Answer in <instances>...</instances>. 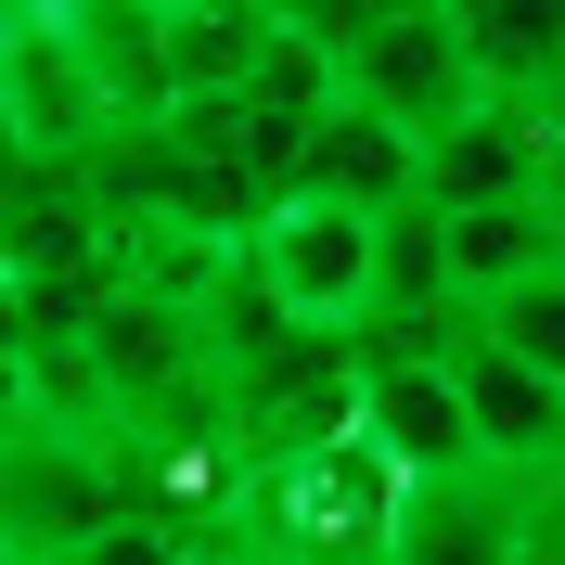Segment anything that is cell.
<instances>
[{"instance_id":"8fae6325","label":"cell","mask_w":565,"mask_h":565,"mask_svg":"<svg viewBox=\"0 0 565 565\" xmlns=\"http://www.w3.org/2000/svg\"><path fill=\"white\" fill-rule=\"evenodd\" d=\"M476 334H489L514 373H540V386L565 398V257H540L514 296H489V309H476Z\"/></svg>"},{"instance_id":"e0dca14e","label":"cell","mask_w":565,"mask_h":565,"mask_svg":"<svg viewBox=\"0 0 565 565\" xmlns=\"http://www.w3.org/2000/svg\"><path fill=\"white\" fill-rule=\"evenodd\" d=\"M553 489H565V437H553Z\"/></svg>"},{"instance_id":"277c9868","label":"cell","mask_w":565,"mask_h":565,"mask_svg":"<svg viewBox=\"0 0 565 565\" xmlns=\"http://www.w3.org/2000/svg\"><path fill=\"white\" fill-rule=\"evenodd\" d=\"M116 527V489H104V437H0V565H65L77 540Z\"/></svg>"},{"instance_id":"5bb4252c","label":"cell","mask_w":565,"mask_h":565,"mask_svg":"<svg viewBox=\"0 0 565 565\" xmlns=\"http://www.w3.org/2000/svg\"><path fill=\"white\" fill-rule=\"evenodd\" d=\"M193 565H296V553H282V540H257V527H232L218 553H193Z\"/></svg>"},{"instance_id":"5b68a950","label":"cell","mask_w":565,"mask_h":565,"mask_svg":"<svg viewBox=\"0 0 565 565\" xmlns=\"http://www.w3.org/2000/svg\"><path fill=\"white\" fill-rule=\"evenodd\" d=\"M296 206H334V218H412L424 206V141H398L386 116H321L309 141H296Z\"/></svg>"},{"instance_id":"30bf717a","label":"cell","mask_w":565,"mask_h":565,"mask_svg":"<svg viewBox=\"0 0 565 565\" xmlns=\"http://www.w3.org/2000/svg\"><path fill=\"white\" fill-rule=\"evenodd\" d=\"M77 39V65L104 77V104L129 116V129H154L168 116V77H154V0H52Z\"/></svg>"},{"instance_id":"7a4b0ae2","label":"cell","mask_w":565,"mask_h":565,"mask_svg":"<svg viewBox=\"0 0 565 565\" xmlns=\"http://www.w3.org/2000/svg\"><path fill=\"white\" fill-rule=\"evenodd\" d=\"M0 90H13L26 168H77L90 141H129V116L104 104V77L77 65V39H65L52 0H0Z\"/></svg>"},{"instance_id":"4fadbf2b","label":"cell","mask_w":565,"mask_h":565,"mask_svg":"<svg viewBox=\"0 0 565 565\" xmlns=\"http://www.w3.org/2000/svg\"><path fill=\"white\" fill-rule=\"evenodd\" d=\"M26 424H39V373L0 348V437H26Z\"/></svg>"},{"instance_id":"8992f818","label":"cell","mask_w":565,"mask_h":565,"mask_svg":"<svg viewBox=\"0 0 565 565\" xmlns=\"http://www.w3.org/2000/svg\"><path fill=\"white\" fill-rule=\"evenodd\" d=\"M514 514H527L514 476H476V462L462 476H412L373 565H514Z\"/></svg>"},{"instance_id":"52a82bcc","label":"cell","mask_w":565,"mask_h":565,"mask_svg":"<svg viewBox=\"0 0 565 565\" xmlns=\"http://www.w3.org/2000/svg\"><path fill=\"white\" fill-rule=\"evenodd\" d=\"M476 104H553L565 77V0H437Z\"/></svg>"},{"instance_id":"7c38bea8","label":"cell","mask_w":565,"mask_h":565,"mask_svg":"<svg viewBox=\"0 0 565 565\" xmlns=\"http://www.w3.org/2000/svg\"><path fill=\"white\" fill-rule=\"evenodd\" d=\"M65 565H180V553H168V540H141V527H104V540H77Z\"/></svg>"},{"instance_id":"ba28073f","label":"cell","mask_w":565,"mask_h":565,"mask_svg":"<svg viewBox=\"0 0 565 565\" xmlns=\"http://www.w3.org/2000/svg\"><path fill=\"white\" fill-rule=\"evenodd\" d=\"M257 39H270V0H154V77H168V104H232L257 77Z\"/></svg>"},{"instance_id":"9a60e30c","label":"cell","mask_w":565,"mask_h":565,"mask_svg":"<svg viewBox=\"0 0 565 565\" xmlns=\"http://www.w3.org/2000/svg\"><path fill=\"white\" fill-rule=\"evenodd\" d=\"M13 168H26V141H13V90H0V180H13Z\"/></svg>"},{"instance_id":"9c48e42d","label":"cell","mask_w":565,"mask_h":565,"mask_svg":"<svg viewBox=\"0 0 565 565\" xmlns=\"http://www.w3.org/2000/svg\"><path fill=\"white\" fill-rule=\"evenodd\" d=\"M437 232V282H450V309L476 321L489 296H514V282L553 257V218L540 206H462V218H424Z\"/></svg>"},{"instance_id":"6da1fadb","label":"cell","mask_w":565,"mask_h":565,"mask_svg":"<svg viewBox=\"0 0 565 565\" xmlns=\"http://www.w3.org/2000/svg\"><path fill=\"white\" fill-rule=\"evenodd\" d=\"M245 282H257V309L296 321V334H348L373 309V218H334V206H296L282 193L245 232Z\"/></svg>"},{"instance_id":"3957f363","label":"cell","mask_w":565,"mask_h":565,"mask_svg":"<svg viewBox=\"0 0 565 565\" xmlns=\"http://www.w3.org/2000/svg\"><path fill=\"white\" fill-rule=\"evenodd\" d=\"M553 180H565V116L553 104H462L450 129L424 141V218L553 206Z\"/></svg>"},{"instance_id":"2e32d148","label":"cell","mask_w":565,"mask_h":565,"mask_svg":"<svg viewBox=\"0 0 565 565\" xmlns=\"http://www.w3.org/2000/svg\"><path fill=\"white\" fill-rule=\"evenodd\" d=\"M540 218H553V257H565V180H553V206H540Z\"/></svg>"}]
</instances>
